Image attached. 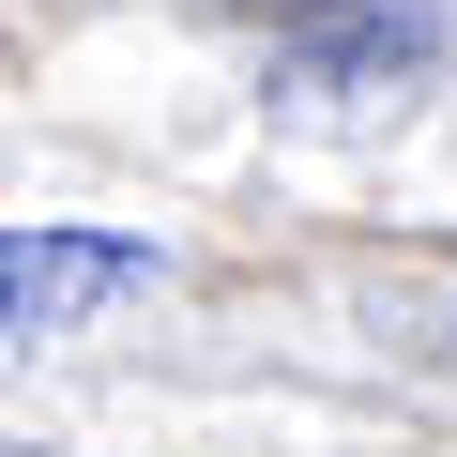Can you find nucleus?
<instances>
[{
    "label": "nucleus",
    "mask_w": 457,
    "mask_h": 457,
    "mask_svg": "<svg viewBox=\"0 0 457 457\" xmlns=\"http://www.w3.org/2000/svg\"><path fill=\"white\" fill-rule=\"evenodd\" d=\"M137 290H153L137 228H0V320H16V336H92Z\"/></svg>",
    "instance_id": "1"
}]
</instances>
